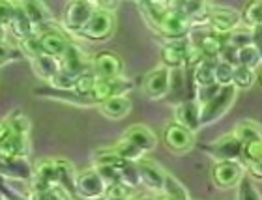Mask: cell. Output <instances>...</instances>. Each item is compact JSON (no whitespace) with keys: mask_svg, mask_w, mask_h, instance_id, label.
<instances>
[{"mask_svg":"<svg viewBox=\"0 0 262 200\" xmlns=\"http://www.w3.org/2000/svg\"><path fill=\"white\" fill-rule=\"evenodd\" d=\"M96 6H92L88 0H70L66 4L64 17H62V25L70 34H79L84 23L88 21V17L92 15V11Z\"/></svg>","mask_w":262,"mask_h":200,"instance_id":"obj_9","label":"cell"},{"mask_svg":"<svg viewBox=\"0 0 262 200\" xmlns=\"http://www.w3.org/2000/svg\"><path fill=\"white\" fill-rule=\"evenodd\" d=\"M242 165H244V170H247V176L258 184L262 180V161H246Z\"/></svg>","mask_w":262,"mask_h":200,"instance_id":"obj_45","label":"cell"},{"mask_svg":"<svg viewBox=\"0 0 262 200\" xmlns=\"http://www.w3.org/2000/svg\"><path fill=\"white\" fill-rule=\"evenodd\" d=\"M15 2L21 6L23 11L27 13V17L30 19L34 28H36V32L45 27H51L53 21H55V19H53V13H51V10L45 6L43 0H15Z\"/></svg>","mask_w":262,"mask_h":200,"instance_id":"obj_17","label":"cell"},{"mask_svg":"<svg viewBox=\"0 0 262 200\" xmlns=\"http://www.w3.org/2000/svg\"><path fill=\"white\" fill-rule=\"evenodd\" d=\"M115 30V13L113 10L105 8H94L92 15L88 17L84 27L79 30L77 36H81L90 41H105L111 38V34Z\"/></svg>","mask_w":262,"mask_h":200,"instance_id":"obj_2","label":"cell"},{"mask_svg":"<svg viewBox=\"0 0 262 200\" xmlns=\"http://www.w3.org/2000/svg\"><path fill=\"white\" fill-rule=\"evenodd\" d=\"M6 120H8V124H10L11 133L28 137V133H30V120H28L23 113H19V110H17V113L10 114Z\"/></svg>","mask_w":262,"mask_h":200,"instance_id":"obj_38","label":"cell"},{"mask_svg":"<svg viewBox=\"0 0 262 200\" xmlns=\"http://www.w3.org/2000/svg\"><path fill=\"white\" fill-rule=\"evenodd\" d=\"M88 2L96 8H105V10H115L116 8V0H88Z\"/></svg>","mask_w":262,"mask_h":200,"instance_id":"obj_46","label":"cell"},{"mask_svg":"<svg viewBox=\"0 0 262 200\" xmlns=\"http://www.w3.org/2000/svg\"><path fill=\"white\" fill-rule=\"evenodd\" d=\"M240 13L230 8H210L206 15V25L210 30L219 34H229L240 27Z\"/></svg>","mask_w":262,"mask_h":200,"instance_id":"obj_10","label":"cell"},{"mask_svg":"<svg viewBox=\"0 0 262 200\" xmlns=\"http://www.w3.org/2000/svg\"><path fill=\"white\" fill-rule=\"evenodd\" d=\"M8 28H10L11 34H13V36H15L17 39L27 38V36H30V34L36 32L34 25L30 23V19H28L27 13L23 11V8L19 4H17L15 13H13V19H11L10 27H8Z\"/></svg>","mask_w":262,"mask_h":200,"instance_id":"obj_26","label":"cell"},{"mask_svg":"<svg viewBox=\"0 0 262 200\" xmlns=\"http://www.w3.org/2000/svg\"><path fill=\"white\" fill-rule=\"evenodd\" d=\"M238 193L236 196L240 200H260V193L257 189V182H253L249 176H242L240 182L236 184Z\"/></svg>","mask_w":262,"mask_h":200,"instance_id":"obj_34","label":"cell"},{"mask_svg":"<svg viewBox=\"0 0 262 200\" xmlns=\"http://www.w3.org/2000/svg\"><path fill=\"white\" fill-rule=\"evenodd\" d=\"M30 64H32L34 73L49 84V81L56 75V71L60 70V58L58 56H49V54H38L30 58Z\"/></svg>","mask_w":262,"mask_h":200,"instance_id":"obj_24","label":"cell"},{"mask_svg":"<svg viewBox=\"0 0 262 200\" xmlns=\"http://www.w3.org/2000/svg\"><path fill=\"white\" fill-rule=\"evenodd\" d=\"M8 135H11L10 124H8V120H0V141Z\"/></svg>","mask_w":262,"mask_h":200,"instance_id":"obj_47","label":"cell"},{"mask_svg":"<svg viewBox=\"0 0 262 200\" xmlns=\"http://www.w3.org/2000/svg\"><path fill=\"white\" fill-rule=\"evenodd\" d=\"M133 88V81L126 79V77H109V79H101L98 77L96 79V84H94L92 92L88 94L90 99H92L94 105H99L105 99L113 98V96H124Z\"/></svg>","mask_w":262,"mask_h":200,"instance_id":"obj_7","label":"cell"},{"mask_svg":"<svg viewBox=\"0 0 262 200\" xmlns=\"http://www.w3.org/2000/svg\"><path fill=\"white\" fill-rule=\"evenodd\" d=\"M90 70L96 73V77L101 79H109V77H118L124 71V62L116 53L111 51H103L98 53L90 62Z\"/></svg>","mask_w":262,"mask_h":200,"instance_id":"obj_14","label":"cell"},{"mask_svg":"<svg viewBox=\"0 0 262 200\" xmlns=\"http://www.w3.org/2000/svg\"><path fill=\"white\" fill-rule=\"evenodd\" d=\"M34 94L38 98H45V99H55V101L60 103H70V105H77V107H92L94 103L90 99V96H82V94L75 92L73 88H55V86H41L36 88Z\"/></svg>","mask_w":262,"mask_h":200,"instance_id":"obj_13","label":"cell"},{"mask_svg":"<svg viewBox=\"0 0 262 200\" xmlns=\"http://www.w3.org/2000/svg\"><path fill=\"white\" fill-rule=\"evenodd\" d=\"M240 21L251 30H257L260 25V0H247L240 13Z\"/></svg>","mask_w":262,"mask_h":200,"instance_id":"obj_30","label":"cell"},{"mask_svg":"<svg viewBox=\"0 0 262 200\" xmlns=\"http://www.w3.org/2000/svg\"><path fill=\"white\" fill-rule=\"evenodd\" d=\"M0 176L11 180H30L32 178V167L23 157L0 161Z\"/></svg>","mask_w":262,"mask_h":200,"instance_id":"obj_25","label":"cell"},{"mask_svg":"<svg viewBox=\"0 0 262 200\" xmlns=\"http://www.w3.org/2000/svg\"><path fill=\"white\" fill-rule=\"evenodd\" d=\"M202 60H204V56H202L199 43H196L195 39L187 38L186 39V56H184V65H187V68H195L196 64H201Z\"/></svg>","mask_w":262,"mask_h":200,"instance_id":"obj_39","label":"cell"},{"mask_svg":"<svg viewBox=\"0 0 262 200\" xmlns=\"http://www.w3.org/2000/svg\"><path fill=\"white\" fill-rule=\"evenodd\" d=\"M260 51L255 43L242 45L236 49V64L238 65H246V68H251V70L257 71L258 65H260Z\"/></svg>","mask_w":262,"mask_h":200,"instance_id":"obj_28","label":"cell"},{"mask_svg":"<svg viewBox=\"0 0 262 200\" xmlns=\"http://www.w3.org/2000/svg\"><path fill=\"white\" fill-rule=\"evenodd\" d=\"M255 81H257V71L251 70V68H246V65L234 64L230 84H232L238 92H240V90H249V88L255 84Z\"/></svg>","mask_w":262,"mask_h":200,"instance_id":"obj_27","label":"cell"},{"mask_svg":"<svg viewBox=\"0 0 262 200\" xmlns=\"http://www.w3.org/2000/svg\"><path fill=\"white\" fill-rule=\"evenodd\" d=\"M137 168V176H139V184H142L146 189H152L156 193H161V187H163V180H165V170L159 167L158 163L146 159V155L135 161Z\"/></svg>","mask_w":262,"mask_h":200,"instance_id":"obj_11","label":"cell"},{"mask_svg":"<svg viewBox=\"0 0 262 200\" xmlns=\"http://www.w3.org/2000/svg\"><path fill=\"white\" fill-rule=\"evenodd\" d=\"M38 39H39V47H41V53L49 54V56H58L64 53L66 45L70 43V39L62 30L51 25V27H45L41 30H38Z\"/></svg>","mask_w":262,"mask_h":200,"instance_id":"obj_15","label":"cell"},{"mask_svg":"<svg viewBox=\"0 0 262 200\" xmlns=\"http://www.w3.org/2000/svg\"><path fill=\"white\" fill-rule=\"evenodd\" d=\"M21 56H23L21 51L15 49V47H11L6 39H0V65L10 64V62L21 58Z\"/></svg>","mask_w":262,"mask_h":200,"instance_id":"obj_41","label":"cell"},{"mask_svg":"<svg viewBox=\"0 0 262 200\" xmlns=\"http://www.w3.org/2000/svg\"><path fill=\"white\" fill-rule=\"evenodd\" d=\"M187 38H191V36H187ZM191 39H195L196 43H199L204 60H217L223 47L227 45V34H219V32H213V30L202 32L199 38H191Z\"/></svg>","mask_w":262,"mask_h":200,"instance_id":"obj_19","label":"cell"},{"mask_svg":"<svg viewBox=\"0 0 262 200\" xmlns=\"http://www.w3.org/2000/svg\"><path fill=\"white\" fill-rule=\"evenodd\" d=\"M6 30H8V28L0 25V39H6V38H4V36H6Z\"/></svg>","mask_w":262,"mask_h":200,"instance_id":"obj_48","label":"cell"},{"mask_svg":"<svg viewBox=\"0 0 262 200\" xmlns=\"http://www.w3.org/2000/svg\"><path fill=\"white\" fill-rule=\"evenodd\" d=\"M242 176H244V165L240 159H217L210 170V178L217 189H232Z\"/></svg>","mask_w":262,"mask_h":200,"instance_id":"obj_5","label":"cell"},{"mask_svg":"<svg viewBox=\"0 0 262 200\" xmlns=\"http://www.w3.org/2000/svg\"><path fill=\"white\" fill-rule=\"evenodd\" d=\"M111 148H113V150H115L116 153L122 157V159H126V161H131V163L139 161V159H142V157L146 155V153H144L141 148H137L133 142L127 141V139H124V137H122L120 141L116 142L115 146H111Z\"/></svg>","mask_w":262,"mask_h":200,"instance_id":"obj_31","label":"cell"},{"mask_svg":"<svg viewBox=\"0 0 262 200\" xmlns=\"http://www.w3.org/2000/svg\"><path fill=\"white\" fill-rule=\"evenodd\" d=\"M240 161H262V139H253V141L242 144Z\"/></svg>","mask_w":262,"mask_h":200,"instance_id":"obj_37","label":"cell"},{"mask_svg":"<svg viewBox=\"0 0 262 200\" xmlns=\"http://www.w3.org/2000/svg\"><path fill=\"white\" fill-rule=\"evenodd\" d=\"M161 193L170 198H189V191L186 189V185L182 184L180 180H176L174 176H170L169 172L165 174Z\"/></svg>","mask_w":262,"mask_h":200,"instance_id":"obj_32","label":"cell"},{"mask_svg":"<svg viewBox=\"0 0 262 200\" xmlns=\"http://www.w3.org/2000/svg\"><path fill=\"white\" fill-rule=\"evenodd\" d=\"M98 107L99 113L103 114L105 118L122 120L131 113V99L127 98V94H124V96H113V98L99 103Z\"/></svg>","mask_w":262,"mask_h":200,"instance_id":"obj_22","label":"cell"},{"mask_svg":"<svg viewBox=\"0 0 262 200\" xmlns=\"http://www.w3.org/2000/svg\"><path fill=\"white\" fill-rule=\"evenodd\" d=\"M73 84H75V77H71L70 73H66L64 70L56 71V75L49 81V86L64 88V90H68V88H73Z\"/></svg>","mask_w":262,"mask_h":200,"instance_id":"obj_43","label":"cell"},{"mask_svg":"<svg viewBox=\"0 0 262 200\" xmlns=\"http://www.w3.org/2000/svg\"><path fill=\"white\" fill-rule=\"evenodd\" d=\"M161 141L167 146V150L172 151L174 155H184L195 146V133L184 127L182 124L170 120L169 124L163 127Z\"/></svg>","mask_w":262,"mask_h":200,"instance_id":"obj_4","label":"cell"},{"mask_svg":"<svg viewBox=\"0 0 262 200\" xmlns=\"http://www.w3.org/2000/svg\"><path fill=\"white\" fill-rule=\"evenodd\" d=\"M154 30L167 39H184L189 36L193 28L191 19L178 8H170L165 11V15L154 25Z\"/></svg>","mask_w":262,"mask_h":200,"instance_id":"obj_3","label":"cell"},{"mask_svg":"<svg viewBox=\"0 0 262 200\" xmlns=\"http://www.w3.org/2000/svg\"><path fill=\"white\" fill-rule=\"evenodd\" d=\"M204 150L208 151V155H212L215 161L217 159H240L242 153V142L234 137V133H225V135L217 137L215 141H212Z\"/></svg>","mask_w":262,"mask_h":200,"instance_id":"obj_12","label":"cell"},{"mask_svg":"<svg viewBox=\"0 0 262 200\" xmlns=\"http://www.w3.org/2000/svg\"><path fill=\"white\" fill-rule=\"evenodd\" d=\"M193 81L196 86H204V84H213V60H202L201 64L193 68Z\"/></svg>","mask_w":262,"mask_h":200,"instance_id":"obj_33","label":"cell"},{"mask_svg":"<svg viewBox=\"0 0 262 200\" xmlns=\"http://www.w3.org/2000/svg\"><path fill=\"white\" fill-rule=\"evenodd\" d=\"M184 56H186V38L169 39V43H165L161 47L159 62L169 70H180L184 65Z\"/></svg>","mask_w":262,"mask_h":200,"instance_id":"obj_21","label":"cell"},{"mask_svg":"<svg viewBox=\"0 0 262 200\" xmlns=\"http://www.w3.org/2000/svg\"><path fill=\"white\" fill-rule=\"evenodd\" d=\"M105 189H107V182L98 172V168H88V170L75 174V182H73V193H75V196H81V198H99V196H105Z\"/></svg>","mask_w":262,"mask_h":200,"instance_id":"obj_6","label":"cell"},{"mask_svg":"<svg viewBox=\"0 0 262 200\" xmlns=\"http://www.w3.org/2000/svg\"><path fill=\"white\" fill-rule=\"evenodd\" d=\"M232 68L234 64H230L227 60H213V79L219 86H225V84H230V79H232Z\"/></svg>","mask_w":262,"mask_h":200,"instance_id":"obj_35","label":"cell"},{"mask_svg":"<svg viewBox=\"0 0 262 200\" xmlns=\"http://www.w3.org/2000/svg\"><path fill=\"white\" fill-rule=\"evenodd\" d=\"M17 2L15 0H0V25L2 27H10L13 13H15Z\"/></svg>","mask_w":262,"mask_h":200,"instance_id":"obj_42","label":"cell"},{"mask_svg":"<svg viewBox=\"0 0 262 200\" xmlns=\"http://www.w3.org/2000/svg\"><path fill=\"white\" fill-rule=\"evenodd\" d=\"M96 73H94L90 68L88 70H84L82 73H79V75L75 77V84H73V90L79 94H82V96H88V94L92 92L94 84H96Z\"/></svg>","mask_w":262,"mask_h":200,"instance_id":"obj_36","label":"cell"},{"mask_svg":"<svg viewBox=\"0 0 262 200\" xmlns=\"http://www.w3.org/2000/svg\"><path fill=\"white\" fill-rule=\"evenodd\" d=\"M122 137L133 142L137 148H141L144 153H150V151H154L156 146H158V135L144 124L129 125V127L124 131V135Z\"/></svg>","mask_w":262,"mask_h":200,"instance_id":"obj_18","label":"cell"},{"mask_svg":"<svg viewBox=\"0 0 262 200\" xmlns=\"http://www.w3.org/2000/svg\"><path fill=\"white\" fill-rule=\"evenodd\" d=\"M27 151H28V137L11 133V135L4 137V139L0 141V161L25 157Z\"/></svg>","mask_w":262,"mask_h":200,"instance_id":"obj_23","label":"cell"},{"mask_svg":"<svg viewBox=\"0 0 262 200\" xmlns=\"http://www.w3.org/2000/svg\"><path fill=\"white\" fill-rule=\"evenodd\" d=\"M19 41H21V45H19V51H21V53L25 54V56H28V58H34V56L41 54V47H39L38 32L30 34V36L19 39Z\"/></svg>","mask_w":262,"mask_h":200,"instance_id":"obj_40","label":"cell"},{"mask_svg":"<svg viewBox=\"0 0 262 200\" xmlns=\"http://www.w3.org/2000/svg\"><path fill=\"white\" fill-rule=\"evenodd\" d=\"M219 90V84L217 82H213V84H204V86H196V94H195V99L199 105L202 103H206L208 99H212Z\"/></svg>","mask_w":262,"mask_h":200,"instance_id":"obj_44","label":"cell"},{"mask_svg":"<svg viewBox=\"0 0 262 200\" xmlns=\"http://www.w3.org/2000/svg\"><path fill=\"white\" fill-rule=\"evenodd\" d=\"M199 113H201V105L196 103V99H184L182 103H178L174 107V122L182 124L184 127H187L189 131L196 133L201 129L199 124Z\"/></svg>","mask_w":262,"mask_h":200,"instance_id":"obj_20","label":"cell"},{"mask_svg":"<svg viewBox=\"0 0 262 200\" xmlns=\"http://www.w3.org/2000/svg\"><path fill=\"white\" fill-rule=\"evenodd\" d=\"M142 90L150 99H163L170 92V70L159 64L142 79Z\"/></svg>","mask_w":262,"mask_h":200,"instance_id":"obj_8","label":"cell"},{"mask_svg":"<svg viewBox=\"0 0 262 200\" xmlns=\"http://www.w3.org/2000/svg\"><path fill=\"white\" fill-rule=\"evenodd\" d=\"M238 90L232 84H225L219 86L217 94L212 99H208L206 103L201 105V113H199V124L201 127H208V125L215 124L217 120H221L225 114L229 113V108L234 105Z\"/></svg>","mask_w":262,"mask_h":200,"instance_id":"obj_1","label":"cell"},{"mask_svg":"<svg viewBox=\"0 0 262 200\" xmlns=\"http://www.w3.org/2000/svg\"><path fill=\"white\" fill-rule=\"evenodd\" d=\"M90 68L84 51L79 47L77 43H68L66 45L64 53L60 54V70H64L66 73H70L71 77H77L79 73H82L84 70Z\"/></svg>","mask_w":262,"mask_h":200,"instance_id":"obj_16","label":"cell"},{"mask_svg":"<svg viewBox=\"0 0 262 200\" xmlns=\"http://www.w3.org/2000/svg\"><path fill=\"white\" fill-rule=\"evenodd\" d=\"M234 137L242 144L253 141V139H262V131H260V124L257 120H242L236 124V127L232 129Z\"/></svg>","mask_w":262,"mask_h":200,"instance_id":"obj_29","label":"cell"}]
</instances>
